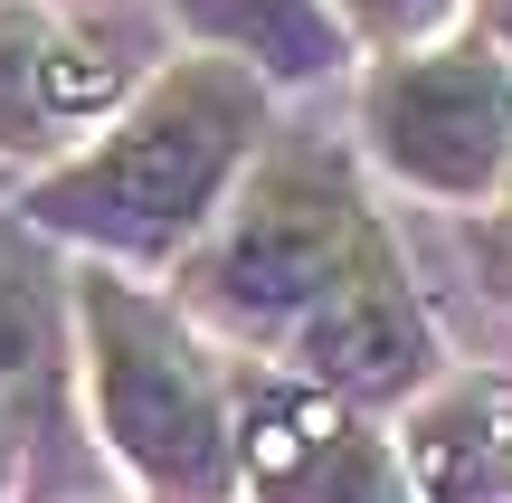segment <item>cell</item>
Returning a JSON list of instances; mask_svg holds the SVG:
<instances>
[{
  "mask_svg": "<svg viewBox=\"0 0 512 503\" xmlns=\"http://www.w3.org/2000/svg\"><path fill=\"white\" fill-rule=\"evenodd\" d=\"M256 76L228 57H190V67L152 76L124 114L105 124V143L86 162H67L38 190V219L95 238L114 257H171L181 238H200L209 209H219L228 171L256 143Z\"/></svg>",
  "mask_w": 512,
  "mask_h": 503,
  "instance_id": "cell-1",
  "label": "cell"
},
{
  "mask_svg": "<svg viewBox=\"0 0 512 503\" xmlns=\"http://www.w3.org/2000/svg\"><path fill=\"white\" fill-rule=\"evenodd\" d=\"M86 342H95V409L105 437L152 475V485L200 494L228 466V418L209 390L200 352L171 333L162 304L124 295V285H86Z\"/></svg>",
  "mask_w": 512,
  "mask_h": 503,
  "instance_id": "cell-2",
  "label": "cell"
},
{
  "mask_svg": "<svg viewBox=\"0 0 512 503\" xmlns=\"http://www.w3.org/2000/svg\"><path fill=\"white\" fill-rule=\"evenodd\" d=\"M370 247L361 209H351L342 171L323 162H275L266 181L238 200V219L219 228V247L200 257V295L228 323H304L313 304L342 285V266Z\"/></svg>",
  "mask_w": 512,
  "mask_h": 503,
  "instance_id": "cell-3",
  "label": "cell"
},
{
  "mask_svg": "<svg viewBox=\"0 0 512 503\" xmlns=\"http://www.w3.org/2000/svg\"><path fill=\"white\" fill-rule=\"evenodd\" d=\"M370 143L437 200H494L512 181V67L494 48H427L370 76Z\"/></svg>",
  "mask_w": 512,
  "mask_h": 503,
  "instance_id": "cell-4",
  "label": "cell"
},
{
  "mask_svg": "<svg viewBox=\"0 0 512 503\" xmlns=\"http://www.w3.org/2000/svg\"><path fill=\"white\" fill-rule=\"evenodd\" d=\"M427 361H437V333H427L408 276L389 266V247L370 238L342 266V285L304 314V371L342 399H399L427 380Z\"/></svg>",
  "mask_w": 512,
  "mask_h": 503,
  "instance_id": "cell-5",
  "label": "cell"
},
{
  "mask_svg": "<svg viewBox=\"0 0 512 503\" xmlns=\"http://www.w3.org/2000/svg\"><path fill=\"white\" fill-rule=\"evenodd\" d=\"M247 475L266 503H408L380 437L361 418H342L332 399H304V390H256Z\"/></svg>",
  "mask_w": 512,
  "mask_h": 503,
  "instance_id": "cell-6",
  "label": "cell"
},
{
  "mask_svg": "<svg viewBox=\"0 0 512 503\" xmlns=\"http://www.w3.org/2000/svg\"><path fill=\"white\" fill-rule=\"evenodd\" d=\"M114 105V67L48 29L38 10L0 0V152H48L67 124Z\"/></svg>",
  "mask_w": 512,
  "mask_h": 503,
  "instance_id": "cell-7",
  "label": "cell"
},
{
  "mask_svg": "<svg viewBox=\"0 0 512 503\" xmlns=\"http://www.w3.org/2000/svg\"><path fill=\"white\" fill-rule=\"evenodd\" d=\"M408 456H418V485L437 503H512V447L494 437V409H484V399L427 409L418 437H408Z\"/></svg>",
  "mask_w": 512,
  "mask_h": 503,
  "instance_id": "cell-8",
  "label": "cell"
},
{
  "mask_svg": "<svg viewBox=\"0 0 512 503\" xmlns=\"http://www.w3.org/2000/svg\"><path fill=\"white\" fill-rule=\"evenodd\" d=\"M57 352V323H48V266L29 257L19 238H0V390L38 380Z\"/></svg>",
  "mask_w": 512,
  "mask_h": 503,
  "instance_id": "cell-9",
  "label": "cell"
},
{
  "mask_svg": "<svg viewBox=\"0 0 512 503\" xmlns=\"http://www.w3.org/2000/svg\"><path fill=\"white\" fill-rule=\"evenodd\" d=\"M351 19H361L370 38H408V29H427V19L446 10V0H342Z\"/></svg>",
  "mask_w": 512,
  "mask_h": 503,
  "instance_id": "cell-10",
  "label": "cell"
},
{
  "mask_svg": "<svg viewBox=\"0 0 512 503\" xmlns=\"http://www.w3.org/2000/svg\"><path fill=\"white\" fill-rule=\"evenodd\" d=\"M484 19H494V38L512 48V0H484Z\"/></svg>",
  "mask_w": 512,
  "mask_h": 503,
  "instance_id": "cell-11",
  "label": "cell"
},
{
  "mask_svg": "<svg viewBox=\"0 0 512 503\" xmlns=\"http://www.w3.org/2000/svg\"><path fill=\"white\" fill-rule=\"evenodd\" d=\"M494 266L512 276V209H503V228H494Z\"/></svg>",
  "mask_w": 512,
  "mask_h": 503,
  "instance_id": "cell-12",
  "label": "cell"
}]
</instances>
